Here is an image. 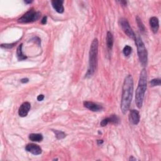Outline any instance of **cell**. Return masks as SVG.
Listing matches in <instances>:
<instances>
[{"label":"cell","instance_id":"cell-8","mask_svg":"<svg viewBox=\"0 0 161 161\" xmlns=\"http://www.w3.org/2000/svg\"><path fill=\"white\" fill-rule=\"evenodd\" d=\"M31 108L30 103L28 102H25L20 106L18 110V115L21 117L27 116Z\"/></svg>","mask_w":161,"mask_h":161},{"label":"cell","instance_id":"cell-20","mask_svg":"<svg viewBox=\"0 0 161 161\" xmlns=\"http://www.w3.org/2000/svg\"><path fill=\"white\" fill-rule=\"evenodd\" d=\"M160 84H161V82H160V79H152L150 82V86H152V87H154L156 86H160Z\"/></svg>","mask_w":161,"mask_h":161},{"label":"cell","instance_id":"cell-13","mask_svg":"<svg viewBox=\"0 0 161 161\" xmlns=\"http://www.w3.org/2000/svg\"><path fill=\"white\" fill-rule=\"evenodd\" d=\"M106 45L110 50L112 49L113 45V36L110 31H108L106 34Z\"/></svg>","mask_w":161,"mask_h":161},{"label":"cell","instance_id":"cell-26","mask_svg":"<svg viewBox=\"0 0 161 161\" xmlns=\"http://www.w3.org/2000/svg\"><path fill=\"white\" fill-rule=\"evenodd\" d=\"M120 3L121 4H122L124 6H127V1H120Z\"/></svg>","mask_w":161,"mask_h":161},{"label":"cell","instance_id":"cell-6","mask_svg":"<svg viewBox=\"0 0 161 161\" xmlns=\"http://www.w3.org/2000/svg\"><path fill=\"white\" fill-rule=\"evenodd\" d=\"M119 22L122 30H124L125 34H127V35L131 38V39L135 40V39H136V35H135L134 31L130 27V24H129L127 20H126L125 18H121Z\"/></svg>","mask_w":161,"mask_h":161},{"label":"cell","instance_id":"cell-18","mask_svg":"<svg viewBox=\"0 0 161 161\" xmlns=\"http://www.w3.org/2000/svg\"><path fill=\"white\" fill-rule=\"evenodd\" d=\"M136 21H137V23L138 25V28H139V29L140 30V31H142V32H144L145 30H146V28H145L144 25L143 24L142 21H141L140 18L138 17H137Z\"/></svg>","mask_w":161,"mask_h":161},{"label":"cell","instance_id":"cell-27","mask_svg":"<svg viewBox=\"0 0 161 161\" xmlns=\"http://www.w3.org/2000/svg\"><path fill=\"white\" fill-rule=\"evenodd\" d=\"M97 143L98 145H100V144H102L103 143V140H98L97 141Z\"/></svg>","mask_w":161,"mask_h":161},{"label":"cell","instance_id":"cell-15","mask_svg":"<svg viewBox=\"0 0 161 161\" xmlns=\"http://www.w3.org/2000/svg\"><path fill=\"white\" fill-rule=\"evenodd\" d=\"M22 45H23L22 44L19 45L17 50V56L19 61H23V60L27 59V56H25L23 53V50H22V47L23 46Z\"/></svg>","mask_w":161,"mask_h":161},{"label":"cell","instance_id":"cell-10","mask_svg":"<svg viewBox=\"0 0 161 161\" xmlns=\"http://www.w3.org/2000/svg\"><path fill=\"white\" fill-rule=\"evenodd\" d=\"M85 108L91 110L92 112H100L103 110L102 106L98 105L96 103H94L91 102H84L83 103Z\"/></svg>","mask_w":161,"mask_h":161},{"label":"cell","instance_id":"cell-14","mask_svg":"<svg viewBox=\"0 0 161 161\" xmlns=\"http://www.w3.org/2000/svg\"><path fill=\"white\" fill-rule=\"evenodd\" d=\"M29 139L32 142H40L43 140V136L40 134H31L29 135Z\"/></svg>","mask_w":161,"mask_h":161},{"label":"cell","instance_id":"cell-25","mask_svg":"<svg viewBox=\"0 0 161 161\" xmlns=\"http://www.w3.org/2000/svg\"><path fill=\"white\" fill-rule=\"evenodd\" d=\"M136 158H135V157H134V156H130V159H129V160L130 161H132V160H136Z\"/></svg>","mask_w":161,"mask_h":161},{"label":"cell","instance_id":"cell-22","mask_svg":"<svg viewBox=\"0 0 161 161\" xmlns=\"http://www.w3.org/2000/svg\"><path fill=\"white\" fill-rule=\"evenodd\" d=\"M43 99H44V95H43V94H40V95H39L37 97V100L39 101V102L43 100Z\"/></svg>","mask_w":161,"mask_h":161},{"label":"cell","instance_id":"cell-1","mask_svg":"<svg viewBox=\"0 0 161 161\" xmlns=\"http://www.w3.org/2000/svg\"><path fill=\"white\" fill-rule=\"evenodd\" d=\"M134 91V79L131 75L126 76L122 88V95L121 100V110L122 113L125 114L129 108L132 102Z\"/></svg>","mask_w":161,"mask_h":161},{"label":"cell","instance_id":"cell-28","mask_svg":"<svg viewBox=\"0 0 161 161\" xmlns=\"http://www.w3.org/2000/svg\"><path fill=\"white\" fill-rule=\"evenodd\" d=\"M33 2V1H25V3H27V4H30Z\"/></svg>","mask_w":161,"mask_h":161},{"label":"cell","instance_id":"cell-24","mask_svg":"<svg viewBox=\"0 0 161 161\" xmlns=\"http://www.w3.org/2000/svg\"><path fill=\"white\" fill-rule=\"evenodd\" d=\"M47 17H44L42 18V21H41V23H42V24H43V25H45L47 23Z\"/></svg>","mask_w":161,"mask_h":161},{"label":"cell","instance_id":"cell-5","mask_svg":"<svg viewBox=\"0 0 161 161\" xmlns=\"http://www.w3.org/2000/svg\"><path fill=\"white\" fill-rule=\"evenodd\" d=\"M40 17V13L35 11L33 9H31L25 13L22 17L18 20V23H27L37 21Z\"/></svg>","mask_w":161,"mask_h":161},{"label":"cell","instance_id":"cell-9","mask_svg":"<svg viewBox=\"0 0 161 161\" xmlns=\"http://www.w3.org/2000/svg\"><path fill=\"white\" fill-rule=\"evenodd\" d=\"M129 120L134 125H137L140 122V114L136 110H132L129 114Z\"/></svg>","mask_w":161,"mask_h":161},{"label":"cell","instance_id":"cell-23","mask_svg":"<svg viewBox=\"0 0 161 161\" xmlns=\"http://www.w3.org/2000/svg\"><path fill=\"white\" fill-rule=\"evenodd\" d=\"M28 81H29V79H28V78H23L20 80V82L21 83H27Z\"/></svg>","mask_w":161,"mask_h":161},{"label":"cell","instance_id":"cell-12","mask_svg":"<svg viewBox=\"0 0 161 161\" xmlns=\"http://www.w3.org/2000/svg\"><path fill=\"white\" fill-rule=\"evenodd\" d=\"M149 23L151 29H152L154 33H156L157 31H158L159 28V23L158 18L155 17L150 18Z\"/></svg>","mask_w":161,"mask_h":161},{"label":"cell","instance_id":"cell-19","mask_svg":"<svg viewBox=\"0 0 161 161\" xmlns=\"http://www.w3.org/2000/svg\"><path fill=\"white\" fill-rule=\"evenodd\" d=\"M123 52H124V54L125 56L130 55L132 52V47L129 45H126L124 48V50H123Z\"/></svg>","mask_w":161,"mask_h":161},{"label":"cell","instance_id":"cell-21","mask_svg":"<svg viewBox=\"0 0 161 161\" xmlns=\"http://www.w3.org/2000/svg\"><path fill=\"white\" fill-rule=\"evenodd\" d=\"M16 43H6V44H1V47L2 48H5V49H11L12 47H13Z\"/></svg>","mask_w":161,"mask_h":161},{"label":"cell","instance_id":"cell-3","mask_svg":"<svg viewBox=\"0 0 161 161\" xmlns=\"http://www.w3.org/2000/svg\"><path fill=\"white\" fill-rule=\"evenodd\" d=\"M98 50V40L97 39H94L91 43L90 47L89 69H88L86 75V77H90L93 75L96 71L97 65Z\"/></svg>","mask_w":161,"mask_h":161},{"label":"cell","instance_id":"cell-4","mask_svg":"<svg viewBox=\"0 0 161 161\" xmlns=\"http://www.w3.org/2000/svg\"><path fill=\"white\" fill-rule=\"evenodd\" d=\"M135 43L137 47V53L139 61L142 66H146L147 64V52L142 40L139 37L135 39Z\"/></svg>","mask_w":161,"mask_h":161},{"label":"cell","instance_id":"cell-11","mask_svg":"<svg viewBox=\"0 0 161 161\" xmlns=\"http://www.w3.org/2000/svg\"><path fill=\"white\" fill-rule=\"evenodd\" d=\"M63 3H64V1H61V0H53V1H51L53 8L59 13H62L64 11Z\"/></svg>","mask_w":161,"mask_h":161},{"label":"cell","instance_id":"cell-16","mask_svg":"<svg viewBox=\"0 0 161 161\" xmlns=\"http://www.w3.org/2000/svg\"><path fill=\"white\" fill-rule=\"evenodd\" d=\"M53 133L55 134V137L59 140L63 139L66 137V134L64 133V132L59 131V130H52Z\"/></svg>","mask_w":161,"mask_h":161},{"label":"cell","instance_id":"cell-7","mask_svg":"<svg viewBox=\"0 0 161 161\" xmlns=\"http://www.w3.org/2000/svg\"><path fill=\"white\" fill-rule=\"evenodd\" d=\"M25 150H26L27 152H30L35 156L40 155V154H42V149H41L40 147L35 144H27L26 147H25Z\"/></svg>","mask_w":161,"mask_h":161},{"label":"cell","instance_id":"cell-17","mask_svg":"<svg viewBox=\"0 0 161 161\" xmlns=\"http://www.w3.org/2000/svg\"><path fill=\"white\" fill-rule=\"evenodd\" d=\"M108 118V120L109 124L110 123H112V124H118L120 122V119L116 115H113L110 116V117L107 118Z\"/></svg>","mask_w":161,"mask_h":161},{"label":"cell","instance_id":"cell-2","mask_svg":"<svg viewBox=\"0 0 161 161\" xmlns=\"http://www.w3.org/2000/svg\"><path fill=\"white\" fill-rule=\"evenodd\" d=\"M147 71L144 69L140 72L138 87L135 93V103L138 108H141L143 105L145 93L147 90Z\"/></svg>","mask_w":161,"mask_h":161}]
</instances>
